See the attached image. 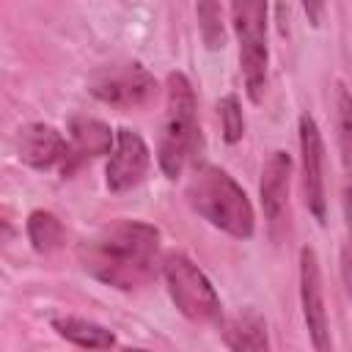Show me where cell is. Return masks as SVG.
I'll use <instances>...</instances> for the list:
<instances>
[{"instance_id":"obj_1","label":"cell","mask_w":352,"mask_h":352,"mask_svg":"<svg viewBox=\"0 0 352 352\" xmlns=\"http://www.w3.org/2000/svg\"><path fill=\"white\" fill-rule=\"evenodd\" d=\"M160 231L148 223L118 220L80 245L88 275L116 289H138L154 275Z\"/></svg>"},{"instance_id":"obj_2","label":"cell","mask_w":352,"mask_h":352,"mask_svg":"<svg viewBox=\"0 0 352 352\" xmlns=\"http://www.w3.org/2000/svg\"><path fill=\"white\" fill-rule=\"evenodd\" d=\"M187 201L214 228L236 239H248L253 234V226H256L253 206L245 190L223 168L217 165L198 168L192 182L187 184Z\"/></svg>"},{"instance_id":"obj_3","label":"cell","mask_w":352,"mask_h":352,"mask_svg":"<svg viewBox=\"0 0 352 352\" xmlns=\"http://www.w3.org/2000/svg\"><path fill=\"white\" fill-rule=\"evenodd\" d=\"M198 138V116H195V91L190 80L182 72L168 74L165 82V121H162V135H160V148L157 160L160 168L168 179H176Z\"/></svg>"},{"instance_id":"obj_4","label":"cell","mask_w":352,"mask_h":352,"mask_svg":"<svg viewBox=\"0 0 352 352\" xmlns=\"http://www.w3.org/2000/svg\"><path fill=\"white\" fill-rule=\"evenodd\" d=\"M231 19L248 96L261 102L267 88V0H231Z\"/></svg>"},{"instance_id":"obj_5","label":"cell","mask_w":352,"mask_h":352,"mask_svg":"<svg viewBox=\"0 0 352 352\" xmlns=\"http://www.w3.org/2000/svg\"><path fill=\"white\" fill-rule=\"evenodd\" d=\"M162 275H165V283H168V292L176 308L190 322L204 324V322L220 319V297L214 286L184 253H170L162 264Z\"/></svg>"},{"instance_id":"obj_6","label":"cell","mask_w":352,"mask_h":352,"mask_svg":"<svg viewBox=\"0 0 352 352\" xmlns=\"http://www.w3.org/2000/svg\"><path fill=\"white\" fill-rule=\"evenodd\" d=\"M154 77L140 63H118L91 77V94L116 107H138L154 96Z\"/></svg>"},{"instance_id":"obj_7","label":"cell","mask_w":352,"mask_h":352,"mask_svg":"<svg viewBox=\"0 0 352 352\" xmlns=\"http://www.w3.org/2000/svg\"><path fill=\"white\" fill-rule=\"evenodd\" d=\"M336 124L341 151V201H344V280L352 292V96L344 85L336 88Z\"/></svg>"},{"instance_id":"obj_8","label":"cell","mask_w":352,"mask_h":352,"mask_svg":"<svg viewBox=\"0 0 352 352\" xmlns=\"http://www.w3.org/2000/svg\"><path fill=\"white\" fill-rule=\"evenodd\" d=\"M300 154H302V192L311 214L324 223L327 198H324V146L316 121L305 113L300 116Z\"/></svg>"},{"instance_id":"obj_9","label":"cell","mask_w":352,"mask_h":352,"mask_svg":"<svg viewBox=\"0 0 352 352\" xmlns=\"http://www.w3.org/2000/svg\"><path fill=\"white\" fill-rule=\"evenodd\" d=\"M300 300L302 316L311 333L314 349H330V330H327V311H324V292H322V270L314 248L300 250Z\"/></svg>"},{"instance_id":"obj_10","label":"cell","mask_w":352,"mask_h":352,"mask_svg":"<svg viewBox=\"0 0 352 352\" xmlns=\"http://www.w3.org/2000/svg\"><path fill=\"white\" fill-rule=\"evenodd\" d=\"M146 170H148V146L138 132L121 126L116 132V146L107 162V187L113 192H124L140 184Z\"/></svg>"},{"instance_id":"obj_11","label":"cell","mask_w":352,"mask_h":352,"mask_svg":"<svg viewBox=\"0 0 352 352\" xmlns=\"http://www.w3.org/2000/svg\"><path fill=\"white\" fill-rule=\"evenodd\" d=\"M19 160L30 168L47 170L60 165L63 173H72V143H66L60 138L58 129H52L50 124H28L19 132Z\"/></svg>"},{"instance_id":"obj_12","label":"cell","mask_w":352,"mask_h":352,"mask_svg":"<svg viewBox=\"0 0 352 352\" xmlns=\"http://www.w3.org/2000/svg\"><path fill=\"white\" fill-rule=\"evenodd\" d=\"M289 176H292V157L286 151H272L261 168V206L275 228L289 206Z\"/></svg>"},{"instance_id":"obj_13","label":"cell","mask_w":352,"mask_h":352,"mask_svg":"<svg viewBox=\"0 0 352 352\" xmlns=\"http://www.w3.org/2000/svg\"><path fill=\"white\" fill-rule=\"evenodd\" d=\"M69 132H72V168L85 160V157H99L113 151L116 146V135L110 132L107 124H102L99 118H88V116H77L69 121Z\"/></svg>"},{"instance_id":"obj_14","label":"cell","mask_w":352,"mask_h":352,"mask_svg":"<svg viewBox=\"0 0 352 352\" xmlns=\"http://www.w3.org/2000/svg\"><path fill=\"white\" fill-rule=\"evenodd\" d=\"M55 333L82 349H110L116 344V336L96 324V322H88V319H77V316H66V319H55L52 322Z\"/></svg>"},{"instance_id":"obj_15","label":"cell","mask_w":352,"mask_h":352,"mask_svg":"<svg viewBox=\"0 0 352 352\" xmlns=\"http://www.w3.org/2000/svg\"><path fill=\"white\" fill-rule=\"evenodd\" d=\"M223 338H226V346L231 349H267V330H264V322L256 316V314H245V316H236L226 324L223 330Z\"/></svg>"},{"instance_id":"obj_16","label":"cell","mask_w":352,"mask_h":352,"mask_svg":"<svg viewBox=\"0 0 352 352\" xmlns=\"http://www.w3.org/2000/svg\"><path fill=\"white\" fill-rule=\"evenodd\" d=\"M28 236H30V242L38 253H52L63 242V226L52 212L36 209L28 217Z\"/></svg>"},{"instance_id":"obj_17","label":"cell","mask_w":352,"mask_h":352,"mask_svg":"<svg viewBox=\"0 0 352 352\" xmlns=\"http://www.w3.org/2000/svg\"><path fill=\"white\" fill-rule=\"evenodd\" d=\"M198 11V28H201V38L209 50H220L226 44V30H223V11L217 0H198L195 6Z\"/></svg>"},{"instance_id":"obj_18","label":"cell","mask_w":352,"mask_h":352,"mask_svg":"<svg viewBox=\"0 0 352 352\" xmlns=\"http://www.w3.org/2000/svg\"><path fill=\"white\" fill-rule=\"evenodd\" d=\"M217 110H220L226 143L242 140V135H245V118H242V110H239V99L236 96H223L220 104H217Z\"/></svg>"},{"instance_id":"obj_19","label":"cell","mask_w":352,"mask_h":352,"mask_svg":"<svg viewBox=\"0 0 352 352\" xmlns=\"http://www.w3.org/2000/svg\"><path fill=\"white\" fill-rule=\"evenodd\" d=\"M302 8H305V14H308V22H311V25H319L324 0H302Z\"/></svg>"}]
</instances>
